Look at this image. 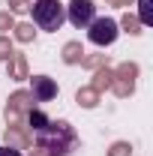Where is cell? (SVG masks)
I'll return each mask as SVG.
<instances>
[{"mask_svg": "<svg viewBox=\"0 0 153 156\" xmlns=\"http://www.w3.org/2000/svg\"><path fill=\"white\" fill-rule=\"evenodd\" d=\"M36 144L48 156H69L78 147V135L66 120H48V126L36 132Z\"/></svg>", "mask_w": 153, "mask_h": 156, "instance_id": "6da1fadb", "label": "cell"}, {"mask_svg": "<svg viewBox=\"0 0 153 156\" xmlns=\"http://www.w3.org/2000/svg\"><path fill=\"white\" fill-rule=\"evenodd\" d=\"M63 21H66V6L60 0H36L33 3V24L39 30L54 33V30H60Z\"/></svg>", "mask_w": 153, "mask_h": 156, "instance_id": "7a4b0ae2", "label": "cell"}, {"mask_svg": "<svg viewBox=\"0 0 153 156\" xmlns=\"http://www.w3.org/2000/svg\"><path fill=\"white\" fill-rule=\"evenodd\" d=\"M66 18L72 27H90V21L96 18V3L93 0H72L69 6H66Z\"/></svg>", "mask_w": 153, "mask_h": 156, "instance_id": "3957f363", "label": "cell"}, {"mask_svg": "<svg viewBox=\"0 0 153 156\" xmlns=\"http://www.w3.org/2000/svg\"><path fill=\"white\" fill-rule=\"evenodd\" d=\"M87 39L93 45H111L117 39V21L114 18H93L90 30H87Z\"/></svg>", "mask_w": 153, "mask_h": 156, "instance_id": "277c9868", "label": "cell"}, {"mask_svg": "<svg viewBox=\"0 0 153 156\" xmlns=\"http://www.w3.org/2000/svg\"><path fill=\"white\" fill-rule=\"evenodd\" d=\"M30 96H33V102H51L57 96V84L48 75H33L30 78Z\"/></svg>", "mask_w": 153, "mask_h": 156, "instance_id": "5b68a950", "label": "cell"}, {"mask_svg": "<svg viewBox=\"0 0 153 156\" xmlns=\"http://www.w3.org/2000/svg\"><path fill=\"white\" fill-rule=\"evenodd\" d=\"M153 0H138V24H153Z\"/></svg>", "mask_w": 153, "mask_h": 156, "instance_id": "8992f818", "label": "cell"}, {"mask_svg": "<svg viewBox=\"0 0 153 156\" xmlns=\"http://www.w3.org/2000/svg\"><path fill=\"white\" fill-rule=\"evenodd\" d=\"M27 123H30V129H33V132H39L42 126H48V114H45V111H39V108H33V111L27 114Z\"/></svg>", "mask_w": 153, "mask_h": 156, "instance_id": "52a82bcc", "label": "cell"}, {"mask_svg": "<svg viewBox=\"0 0 153 156\" xmlns=\"http://www.w3.org/2000/svg\"><path fill=\"white\" fill-rule=\"evenodd\" d=\"M27 102H33L30 93H15V96L9 99V108H12V111H21V108H27Z\"/></svg>", "mask_w": 153, "mask_h": 156, "instance_id": "ba28073f", "label": "cell"}, {"mask_svg": "<svg viewBox=\"0 0 153 156\" xmlns=\"http://www.w3.org/2000/svg\"><path fill=\"white\" fill-rule=\"evenodd\" d=\"M81 54H84V51H81V45H78V42H69V45H66V54H63V57H66V63H75Z\"/></svg>", "mask_w": 153, "mask_h": 156, "instance_id": "9c48e42d", "label": "cell"}, {"mask_svg": "<svg viewBox=\"0 0 153 156\" xmlns=\"http://www.w3.org/2000/svg\"><path fill=\"white\" fill-rule=\"evenodd\" d=\"M78 102L84 108H93L96 105V90H78Z\"/></svg>", "mask_w": 153, "mask_h": 156, "instance_id": "30bf717a", "label": "cell"}, {"mask_svg": "<svg viewBox=\"0 0 153 156\" xmlns=\"http://www.w3.org/2000/svg\"><path fill=\"white\" fill-rule=\"evenodd\" d=\"M108 84H111V72H105V69H102V72L96 75V84H93V90L99 93V90H102V87H108Z\"/></svg>", "mask_w": 153, "mask_h": 156, "instance_id": "8fae6325", "label": "cell"}, {"mask_svg": "<svg viewBox=\"0 0 153 156\" xmlns=\"http://www.w3.org/2000/svg\"><path fill=\"white\" fill-rule=\"evenodd\" d=\"M15 30H18V33H15V36H18L21 42H30V39H33V27H30V24H18V27H15Z\"/></svg>", "mask_w": 153, "mask_h": 156, "instance_id": "7c38bea8", "label": "cell"}, {"mask_svg": "<svg viewBox=\"0 0 153 156\" xmlns=\"http://www.w3.org/2000/svg\"><path fill=\"white\" fill-rule=\"evenodd\" d=\"M0 156H24L18 147H12V144H0Z\"/></svg>", "mask_w": 153, "mask_h": 156, "instance_id": "4fadbf2b", "label": "cell"}, {"mask_svg": "<svg viewBox=\"0 0 153 156\" xmlns=\"http://www.w3.org/2000/svg\"><path fill=\"white\" fill-rule=\"evenodd\" d=\"M129 150H132V147L120 141V144H114V147H111V156H126V153H129Z\"/></svg>", "mask_w": 153, "mask_h": 156, "instance_id": "5bb4252c", "label": "cell"}, {"mask_svg": "<svg viewBox=\"0 0 153 156\" xmlns=\"http://www.w3.org/2000/svg\"><path fill=\"white\" fill-rule=\"evenodd\" d=\"M12 75L24 78V60H21V57H15V63H12Z\"/></svg>", "mask_w": 153, "mask_h": 156, "instance_id": "9a60e30c", "label": "cell"}, {"mask_svg": "<svg viewBox=\"0 0 153 156\" xmlns=\"http://www.w3.org/2000/svg\"><path fill=\"white\" fill-rule=\"evenodd\" d=\"M6 57H12V45L6 39H0V60H6Z\"/></svg>", "mask_w": 153, "mask_h": 156, "instance_id": "2e32d148", "label": "cell"}, {"mask_svg": "<svg viewBox=\"0 0 153 156\" xmlns=\"http://www.w3.org/2000/svg\"><path fill=\"white\" fill-rule=\"evenodd\" d=\"M9 6H12V12H24L27 9V0H9Z\"/></svg>", "mask_w": 153, "mask_h": 156, "instance_id": "e0dca14e", "label": "cell"}, {"mask_svg": "<svg viewBox=\"0 0 153 156\" xmlns=\"http://www.w3.org/2000/svg\"><path fill=\"white\" fill-rule=\"evenodd\" d=\"M123 24L129 27V33H138V21H135L132 15H126V18H123Z\"/></svg>", "mask_w": 153, "mask_h": 156, "instance_id": "ac0fdd59", "label": "cell"}, {"mask_svg": "<svg viewBox=\"0 0 153 156\" xmlns=\"http://www.w3.org/2000/svg\"><path fill=\"white\" fill-rule=\"evenodd\" d=\"M0 27H12V18H6V15H0Z\"/></svg>", "mask_w": 153, "mask_h": 156, "instance_id": "d6986e66", "label": "cell"}, {"mask_svg": "<svg viewBox=\"0 0 153 156\" xmlns=\"http://www.w3.org/2000/svg\"><path fill=\"white\" fill-rule=\"evenodd\" d=\"M114 3H126V0H114Z\"/></svg>", "mask_w": 153, "mask_h": 156, "instance_id": "ffe728a7", "label": "cell"}]
</instances>
